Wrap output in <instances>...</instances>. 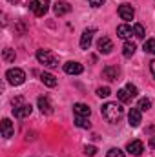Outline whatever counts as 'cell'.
<instances>
[{
    "instance_id": "6da1fadb",
    "label": "cell",
    "mask_w": 155,
    "mask_h": 157,
    "mask_svg": "<svg viewBox=\"0 0 155 157\" xmlns=\"http://www.w3.org/2000/svg\"><path fill=\"white\" fill-rule=\"evenodd\" d=\"M100 112H102V117L108 122H112V124H117L124 115V108L120 104H117V102H106Z\"/></svg>"
},
{
    "instance_id": "7a4b0ae2",
    "label": "cell",
    "mask_w": 155,
    "mask_h": 157,
    "mask_svg": "<svg viewBox=\"0 0 155 157\" xmlns=\"http://www.w3.org/2000/svg\"><path fill=\"white\" fill-rule=\"evenodd\" d=\"M37 60H39L40 64L47 66V68H59V59L49 49H39L37 51Z\"/></svg>"
},
{
    "instance_id": "3957f363",
    "label": "cell",
    "mask_w": 155,
    "mask_h": 157,
    "mask_svg": "<svg viewBox=\"0 0 155 157\" xmlns=\"http://www.w3.org/2000/svg\"><path fill=\"white\" fill-rule=\"evenodd\" d=\"M6 78H7L9 84H13V86H20V84H24V80H26V73H24L20 68H11V70H7Z\"/></svg>"
},
{
    "instance_id": "277c9868",
    "label": "cell",
    "mask_w": 155,
    "mask_h": 157,
    "mask_svg": "<svg viewBox=\"0 0 155 157\" xmlns=\"http://www.w3.org/2000/svg\"><path fill=\"white\" fill-rule=\"evenodd\" d=\"M29 9L33 11L35 17H44L49 9V0H31Z\"/></svg>"
},
{
    "instance_id": "5b68a950",
    "label": "cell",
    "mask_w": 155,
    "mask_h": 157,
    "mask_svg": "<svg viewBox=\"0 0 155 157\" xmlns=\"http://www.w3.org/2000/svg\"><path fill=\"white\" fill-rule=\"evenodd\" d=\"M97 49H99V53L108 55V53H112V49H113V42L108 39V37H100L99 42H97Z\"/></svg>"
},
{
    "instance_id": "8992f818",
    "label": "cell",
    "mask_w": 155,
    "mask_h": 157,
    "mask_svg": "<svg viewBox=\"0 0 155 157\" xmlns=\"http://www.w3.org/2000/svg\"><path fill=\"white\" fill-rule=\"evenodd\" d=\"M53 11H55L57 17H64V15H68L71 11V6L68 2H64V0H57L55 6H53Z\"/></svg>"
},
{
    "instance_id": "52a82bcc",
    "label": "cell",
    "mask_w": 155,
    "mask_h": 157,
    "mask_svg": "<svg viewBox=\"0 0 155 157\" xmlns=\"http://www.w3.org/2000/svg\"><path fill=\"white\" fill-rule=\"evenodd\" d=\"M119 17H120L122 20H133L135 9H133L130 4H122V6H119Z\"/></svg>"
},
{
    "instance_id": "ba28073f",
    "label": "cell",
    "mask_w": 155,
    "mask_h": 157,
    "mask_svg": "<svg viewBox=\"0 0 155 157\" xmlns=\"http://www.w3.org/2000/svg\"><path fill=\"white\" fill-rule=\"evenodd\" d=\"M128 122L131 128H137L141 122H142V115H141V110L139 108H131L130 113H128Z\"/></svg>"
},
{
    "instance_id": "9c48e42d",
    "label": "cell",
    "mask_w": 155,
    "mask_h": 157,
    "mask_svg": "<svg viewBox=\"0 0 155 157\" xmlns=\"http://www.w3.org/2000/svg\"><path fill=\"white\" fill-rule=\"evenodd\" d=\"M64 71L68 73V75H80L82 71H84V66L80 64V62H66L64 64Z\"/></svg>"
},
{
    "instance_id": "30bf717a",
    "label": "cell",
    "mask_w": 155,
    "mask_h": 157,
    "mask_svg": "<svg viewBox=\"0 0 155 157\" xmlns=\"http://www.w3.org/2000/svg\"><path fill=\"white\" fill-rule=\"evenodd\" d=\"M31 112H33V108H31V104H22V106H18V108H13V115L18 119H24V117H29L31 115Z\"/></svg>"
},
{
    "instance_id": "8fae6325",
    "label": "cell",
    "mask_w": 155,
    "mask_h": 157,
    "mask_svg": "<svg viewBox=\"0 0 155 157\" xmlns=\"http://www.w3.org/2000/svg\"><path fill=\"white\" fill-rule=\"evenodd\" d=\"M126 150H128L131 155H141V154L144 152V144H142L141 141H130L128 146H126Z\"/></svg>"
},
{
    "instance_id": "7c38bea8",
    "label": "cell",
    "mask_w": 155,
    "mask_h": 157,
    "mask_svg": "<svg viewBox=\"0 0 155 157\" xmlns=\"http://www.w3.org/2000/svg\"><path fill=\"white\" fill-rule=\"evenodd\" d=\"M15 133V128H13V122L9 119H4L2 121V137L4 139H11Z\"/></svg>"
},
{
    "instance_id": "4fadbf2b",
    "label": "cell",
    "mask_w": 155,
    "mask_h": 157,
    "mask_svg": "<svg viewBox=\"0 0 155 157\" xmlns=\"http://www.w3.org/2000/svg\"><path fill=\"white\" fill-rule=\"evenodd\" d=\"M93 33H95L93 28H91V29H86V31L82 33V37H80V48H82V49H89V46H91V39H93Z\"/></svg>"
},
{
    "instance_id": "5bb4252c",
    "label": "cell",
    "mask_w": 155,
    "mask_h": 157,
    "mask_svg": "<svg viewBox=\"0 0 155 157\" xmlns=\"http://www.w3.org/2000/svg\"><path fill=\"white\" fill-rule=\"evenodd\" d=\"M73 112H75L77 117H89V113H91L89 106L84 104V102H77V104H73Z\"/></svg>"
},
{
    "instance_id": "9a60e30c",
    "label": "cell",
    "mask_w": 155,
    "mask_h": 157,
    "mask_svg": "<svg viewBox=\"0 0 155 157\" xmlns=\"http://www.w3.org/2000/svg\"><path fill=\"white\" fill-rule=\"evenodd\" d=\"M117 35H119L122 40L131 39V35H133V28L128 26V24H120V26L117 28Z\"/></svg>"
},
{
    "instance_id": "2e32d148",
    "label": "cell",
    "mask_w": 155,
    "mask_h": 157,
    "mask_svg": "<svg viewBox=\"0 0 155 157\" xmlns=\"http://www.w3.org/2000/svg\"><path fill=\"white\" fill-rule=\"evenodd\" d=\"M102 75H104V78H108V80H117L119 75H120V71H119L117 66H106L102 70Z\"/></svg>"
},
{
    "instance_id": "e0dca14e",
    "label": "cell",
    "mask_w": 155,
    "mask_h": 157,
    "mask_svg": "<svg viewBox=\"0 0 155 157\" xmlns=\"http://www.w3.org/2000/svg\"><path fill=\"white\" fill-rule=\"evenodd\" d=\"M39 108H40V112L46 113V115L53 113V106H51V102H49L47 97H39Z\"/></svg>"
},
{
    "instance_id": "ac0fdd59",
    "label": "cell",
    "mask_w": 155,
    "mask_h": 157,
    "mask_svg": "<svg viewBox=\"0 0 155 157\" xmlns=\"http://www.w3.org/2000/svg\"><path fill=\"white\" fill-rule=\"evenodd\" d=\"M40 80H42L47 88H55V86H57V78H55V75H51V73H47V71L40 73Z\"/></svg>"
},
{
    "instance_id": "d6986e66",
    "label": "cell",
    "mask_w": 155,
    "mask_h": 157,
    "mask_svg": "<svg viewBox=\"0 0 155 157\" xmlns=\"http://www.w3.org/2000/svg\"><path fill=\"white\" fill-rule=\"evenodd\" d=\"M135 49H137V46H135L133 42H130V40H126V42H124V46H122V55H124L126 59H130V57H133V53H135Z\"/></svg>"
},
{
    "instance_id": "ffe728a7",
    "label": "cell",
    "mask_w": 155,
    "mask_h": 157,
    "mask_svg": "<svg viewBox=\"0 0 155 157\" xmlns=\"http://www.w3.org/2000/svg\"><path fill=\"white\" fill-rule=\"evenodd\" d=\"M15 49H11V48H6L4 49V53H2V59L6 60V62H15Z\"/></svg>"
},
{
    "instance_id": "44dd1931",
    "label": "cell",
    "mask_w": 155,
    "mask_h": 157,
    "mask_svg": "<svg viewBox=\"0 0 155 157\" xmlns=\"http://www.w3.org/2000/svg\"><path fill=\"white\" fill-rule=\"evenodd\" d=\"M117 97H119V101H120V102H130V101L133 99V97L128 93V90H126V88L119 90V91H117Z\"/></svg>"
},
{
    "instance_id": "7402d4cb",
    "label": "cell",
    "mask_w": 155,
    "mask_h": 157,
    "mask_svg": "<svg viewBox=\"0 0 155 157\" xmlns=\"http://www.w3.org/2000/svg\"><path fill=\"white\" fill-rule=\"evenodd\" d=\"M133 35H135L137 39H144V37H146L144 26H142V24H133Z\"/></svg>"
},
{
    "instance_id": "603a6c76",
    "label": "cell",
    "mask_w": 155,
    "mask_h": 157,
    "mask_svg": "<svg viewBox=\"0 0 155 157\" xmlns=\"http://www.w3.org/2000/svg\"><path fill=\"white\" fill-rule=\"evenodd\" d=\"M142 49L146 51V53H152L155 55V39H148L144 42V46H142Z\"/></svg>"
},
{
    "instance_id": "cb8c5ba5",
    "label": "cell",
    "mask_w": 155,
    "mask_h": 157,
    "mask_svg": "<svg viewBox=\"0 0 155 157\" xmlns=\"http://www.w3.org/2000/svg\"><path fill=\"white\" fill-rule=\"evenodd\" d=\"M75 124H77L78 128H91V122L88 121V117H75Z\"/></svg>"
},
{
    "instance_id": "d4e9b609",
    "label": "cell",
    "mask_w": 155,
    "mask_h": 157,
    "mask_svg": "<svg viewBox=\"0 0 155 157\" xmlns=\"http://www.w3.org/2000/svg\"><path fill=\"white\" fill-rule=\"evenodd\" d=\"M137 108H139L141 112H146V110H150V108H152V101H150V99H141Z\"/></svg>"
},
{
    "instance_id": "484cf974",
    "label": "cell",
    "mask_w": 155,
    "mask_h": 157,
    "mask_svg": "<svg viewBox=\"0 0 155 157\" xmlns=\"http://www.w3.org/2000/svg\"><path fill=\"white\" fill-rule=\"evenodd\" d=\"M106 157H126V155H124L122 150H119V148H112V150L106 154Z\"/></svg>"
},
{
    "instance_id": "4316f807",
    "label": "cell",
    "mask_w": 155,
    "mask_h": 157,
    "mask_svg": "<svg viewBox=\"0 0 155 157\" xmlns=\"http://www.w3.org/2000/svg\"><path fill=\"white\" fill-rule=\"evenodd\" d=\"M126 90H128V93H130L131 97H137V93H139L137 86H135V84H131V82H128V84H126Z\"/></svg>"
},
{
    "instance_id": "83f0119b",
    "label": "cell",
    "mask_w": 155,
    "mask_h": 157,
    "mask_svg": "<svg viewBox=\"0 0 155 157\" xmlns=\"http://www.w3.org/2000/svg\"><path fill=\"white\" fill-rule=\"evenodd\" d=\"M110 93H112V90H110L108 86H100V88L97 90V95H99V97H108Z\"/></svg>"
},
{
    "instance_id": "f1b7e54d",
    "label": "cell",
    "mask_w": 155,
    "mask_h": 157,
    "mask_svg": "<svg viewBox=\"0 0 155 157\" xmlns=\"http://www.w3.org/2000/svg\"><path fill=\"white\" fill-rule=\"evenodd\" d=\"M84 154H86V155H95V154H97V148H95V146H86V148H84Z\"/></svg>"
},
{
    "instance_id": "f546056e",
    "label": "cell",
    "mask_w": 155,
    "mask_h": 157,
    "mask_svg": "<svg viewBox=\"0 0 155 157\" xmlns=\"http://www.w3.org/2000/svg\"><path fill=\"white\" fill-rule=\"evenodd\" d=\"M22 104H26L22 97H15V99H13V108H18V106H22Z\"/></svg>"
},
{
    "instance_id": "4dcf8cb0",
    "label": "cell",
    "mask_w": 155,
    "mask_h": 157,
    "mask_svg": "<svg viewBox=\"0 0 155 157\" xmlns=\"http://www.w3.org/2000/svg\"><path fill=\"white\" fill-rule=\"evenodd\" d=\"M104 4V0H89V6L91 7H100Z\"/></svg>"
},
{
    "instance_id": "1f68e13d",
    "label": "cell",
    "mask_w": 155,
    "mask_h": 157,
    "mask_svg": "<svg viewBox=\"0 0 155 157\" xmlns=\"http://www.w3.org/2000/svg\"><path fill=\"white\" fill-rule=\"evenodd\" d=\"M150 70H152V75L155 78V60H150Z\"/></svg>"
},
{
    "instance_id": "d6a6232c",
    "label": "cell",
    "mask_w": 155,
    "mask_h": 157,
    "mask_svg": "<svg viewBox=\"0 0 155 157\" xmlns=\"http://www.w3.org/2000/svg\"><path fill=\"white\" fill-rule=\"evenodd\" d=\"M150 148H152V150H155V135L150 139Z\"/></svg>"
},
{
    "instance_id": "836d02e7",
    "label": "cell",
    "mask_w": 155,
    "mask_h": 157,
    "mask_svg": "<svg viewBox=\"0 0 155 157\" xmlns=\"http://www.w3.org/2000/svg\"><path fill=\"white\" fill-rule=\"evenodd\" d=\"M9 2H11V4H17V2H18V0H9Z\"/></svg>"
}]
</instances>
